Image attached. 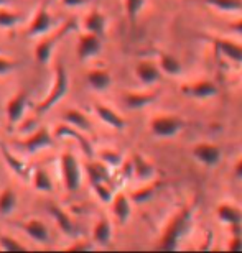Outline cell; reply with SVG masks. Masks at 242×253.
<instances>
[{
    "instance_id": "9a60e30c",
    "label": "cell",
    "mask_w": 242,
    "mask_h": 253,
    "mask_svg": "<svg viewBox=\"0 0 242 253\" xmlns=\"http://www.w3.org/2000/svg\"><path fill=\"white\" fill-rule=\"evenodd\" d=\"M135 76L142 84L145 85H152L155 83H158L161 78V69L160 66H157L153 61H140L135 66Z\"/></svg>"
},
{
    "instance_id": "3957f363",
    "label": "cell",
    "mask_w": 242,
    "mask_h": 253,
    "mask_svg": "<svg viewBox=\"0 0 242 253\" xmlns=\"http://www.w3.org/2000/svg\"><path fill=\"white\" fill-rule=\"evenodd\" d=\"M59 171H61L64 188H66L68 192H74L81 188V184H83V169H81L78 158L71 151H66V153L59 156Z\"/></svg>"
},
{
    "instance_id": "7a4b0ae2",
    "label": "cell",
    "mask_w": 242,
    "mask_h": 253,
    "mask_svg": "<svg viewBox=\"0 0 242 253\" xmlns=\"http://www.w3.org/2000/svg\"><path fill=\"white\" fill-rule=\"evenodd\" d=\"M68 90H69V76H68L66 66H64L63 63H58L56 68H54L53 87L48 92L47 97L37 105V114H47L48 110H51L59 100H63L64 97H66Z\"/></svg>"
},
{
    "instance_id": "74e56055",
    "label": "cell",
    "mask_w": 242,
    "mask_h": 253,
    "mask_svg": "<svg viewBox=\"0 0 242 253\" xmlns=\"http://www.w3.org/2000/svg\"><path fill=\"white\" fill-rule=\"evenodd\" d=\"M233 229V237L229 240L228 249L231 252H241L242 250V225H236L231 227Z\"/></svg>"
},
{
    "instance_id": "8d00e7d4",
    "label": "cell",
    "mask_w": 242,
    "mask_h": 253,
    "mask_svg": "<svg viewBox=\"0 0 242 253\" xmlns=\"http://www.w3.org/2000/svg\"><path fill=\"white\" fill-rule=\"evenodd\" d=\"M155 189H157V186L155 184H150L147 188H142V189H137L132 192V196H130V199H132L135 204H144V202H147L150 197L153 196Z\"/></svg>"
},
{
    "instance_id": "cb8c5ba5",
    "label": "cell",
    "mask_w": 242,
    "mask_h": 253,
    "mask_svg": "<svg viewBox=\"0 0 242 253\" xmlns=\"http://www.w3.org/2000/svg\"><path fill=\"white\" fill-rule=\"evenodd\" d=\"M157 99V94L153 92H125L124 94V104L132 110H140L147 107Z\"/></svg>"
},
{
    "instance_id": "277c9868",
    "label": "cell",
    "mask_w": 242,
    "mask_h": 253,
    "mask_svg": "<svg viewBox=\"0 0 242 253\" xmlns=\"http://www.w3.org/2000/svg\"><path fill=\"white\" fill-rule=\"evenodd\" d=\"M74 28H76L74 22H68V23L63 25V28L56 30V32L49 35L48 38L42 40V42H40L37 46H35V58H37V61L40 64H48L49 59H51L53 49L58 44V42H59V40H63Z\"/></svg>"
},
{
    "instance_id": "ba28073f",
    "label": "cell",
    "mask_w": 242,
    "mask_h": 253,
    "mask_svg": "<svg viewBox=\"0 0 242 253\" xmlns=\"http://www.w3.org/2000/svg\"><path fill=\"white\" fill-rule=\"evenodd\" d=\"M51 28H53V15L48 10L47 5L42 3L28 25L27 35L28 37H40V35L48 33Z\"/></svg>"
},
{
    "instance_id": "ffe728a7",
    "label": "cell",
    "mask_w": 242,
    "mask_h": 253,
    "mask_svg": "<svg viewBox=\"0 0 242 253\" xmlns=\"http://www.w3.org/2000/svg\"><path fill=\"white\" fill-rule=\"evenodd\" d=\"M216 214H218V219L226 225L229 227L242 225V209L233 204H228V202L219 204L218 209H216Z\"/></svg>"
},
{
    "instance_id": "e575fe53",
    "label": "cell",
    "mask_w": 242,
    "mask_h": 253,
    "mask_svg": "<svg viewBox=\"0 0 242 253\" xmlns=\"http://www.w3.org/2000/svg\"><path fill=\"white\" fill-rule=\"evenodd\" d=\"M0 249L5 250V252H22V250L27 249V247H25L23 244H20V242L12 235L0 234Z\"/></svg>"
},
{
    "instance_id": "7402d4cb",
    "label": "cell",
    "mask_w": 242,
    "mask_h": 253,
    "mask_svg": "<svg viewBox=\"0 0 242 253\" xmlns=\"http://www.w3.org/2000/svg\"><path fill=\"white\" fill-rule=\"evenodd\" d=\"M93 242L100 247H107L112 242V225H110L109 219L100 217L96 222L94 229H93Z\"/></svg>"
},
{
    "instance_id": "5b68a950",
    "label": "cell",
    "mask_w": 242,
    "mask_h": 253,
    "mask_svg": "<svg viewBox=\"0 0 242 253\" xmlns=\"http://www.w3.org/2000/svg\"><path fill=\"white\" fill-rule=\"evenodd\" d=\"M185 128V120L176 115H157L150 120V130L158 138H171Z\"/></svg>"
},
{
    "instance_id": "d4e9b609",
    "label": "cell",
    "mask_w": 242,
    "mask_h": 253,
    "mask_svg": "<svg viewBox=\"0 0 242 253\" xmlns=\"http://www.w3.org/2000/svg\"><path fill=\"white\" fill-rule=\"evenodd\" d=\"M132 166H134V174L140 181H148L155 176V166L147 158H144L142 155L137 153L132 156Z\"/></svg>"
},
{
    "instance_id": "603a6c76",
    "label": "cell",
    "mask_w": 242,
    "mask_h": 253,
    "mask_svg": "<svg viewBox=\"0 0 242 253\" xmlns=\"http://www.w3.org/2000/svg\"><path fill=\"white\" fill-rule=\"evenodd\" d=\"M86 174L91 181V184L94 183H109L110 179V171L109 166L104 161H89L86 165Z\"/></svg>"
},
{
    "instance_id": "836d02e7",
    "label": "cell",
    "mask_w": 242,
    "mask_h": 253,
    "mask_svg": "<svg viewBox=\"0 0 242 253\" xmlns=\"http://www.w3.org/2000/svg\"><path fill=\"white\" fill-rule=\"evenodd\" d=\"M99 158H100V161H104L107 166H114V168L120 166V165H122V161H124L122 155H120L117 150H112V148H104L99 153Z\"/></svg>"
},
{
    "instance_id": "e0dca14e",
    "label": "cell",
    "mask_w": 242,
    "mask_h": 253,
    "mask_svg": "<svg viewBox=\"0 0 242 253\" xmlns=\"http://www.w3.org/2000/svg\"><path fill=\"white\" fill-rule=\"evenodd\" d=\"M214 46L218 48V51L223 54L226 59L233 63H238L242 64V44H238L231 40H226V38H214L213 40Z\"/></svg>"
},
{
    "instance_id": "5bb4252c",
    "label": "cell",
    "mask_w": 242,
    "mask_h": 253,
    "mask_svg": "<svg viewBox=\"0 0 242 253\" xmlns=\"http://www.w3.org/2000/svg\"><path fill=\"white\" fill-rule=\"evenodd\" d=\"M22 229L25 230L30 239L35 240L37 244H42V245H48L51 242V234H49L47 224L40 219H30L27 222L22 224Z\"/></svg>"
},
{
    "instance_id": "f35d334b",
    "label": "cell",
    "mask_w": 242,
    "mask_h": 253,
    "mask_svg": "<svg viewBox=\"0 0 242 253\" xmlns=\"http://www.w3.org/2000/svg\"><path fill=\"white\" fill-rule=\"evenodd\" d=\"M17 68V63L12 61V59H7V58H2L0 56V76H5L8 73Z\"/></svg>"
},
{
    "instance_id": "83f0119b",
    "label": "cell",
    "mask_w": 242,
    "mask_h": 253,
    "mask_svg": "<svg viewBox=\"0 0 242 253\" xmlns=\"http://www.w3.org/2000/svg\"><path fill=\"white\" fill-rule=\"evenodd\" d=\"M64 122L76 126V128L83 130V131H91L93 130V125H91L89 119L81 112L78 109H69L64 112Z\"/></svg>"
},
{
    "instance_id": "2e32d148",
    "label": "cell",
    "mask_w": 242,
    "mask_h": 253,
    "mask_svg": "<svg viewBox=\"0 0 242 253\" xmlns=\"http://www.w3.org/2000/svg\"><path fill=\"white\" fill-rule=\"evenodd\" d=\"M0 153H2L5 163H7L10 168H12V171L18 176V178H22L25 181L32 179V171H30L28 165L25 163L23 160L17 158V156H15L13 153H10V150L2 143V141H0Z\"/></svg>"
},
{
    "instance_id": "4dcf8cb0",
    "label": "cell",
    "mask_w": 242,
    "mask_h": 253,
    "mask_svg": "<svg viewBox=\"0 0 242 253\" xmlns=\"http://www.w3.org/2000/svg\"><path fill=\"white\" fill-rule=\"evenodd\" d=\"M204 2L221 12H241L242 10V0H204Z\"/></svg>"
},
{
    "instance_id": "4316f807",
    "label": "cell",
    "mask_w": 242,
    "mask_h": 253,
    "mask_svg": "<svg viewBox=\"0 0 242 253\" xmlns=\"http://www.w3.org/2000/svg\"><path fill=\"white\" fill-rule=\"evenodd\" d=\"M32 184L35 191H40V192H53L54 186H53V181L49 178L48 171L43 169V168H37L32 171Z\"/></svg>"
},
{
    "instance_id": "d6a6232c",
    "label": "cell",
    "mask_w": 242,
    "mask_h": 253,
    "mask_svg": "<svg viewBox=\"0 0 242 253\" xmlns=\"http://www.w3.org/2000/svg\"><path fill=\"white\" fill-rule=\"evenodd\" d=\"M145 2L147 0H124L125 3V13H127V18L130 20V23L137 22L139 13L142 12V8L145 7Z\"/></svg>"
},
{
    "instance_id": "60d3db41",
    "label": "cell",
    "mask_w": 242,
    "mask_h": 253,
    "mask_svg": "<svg viewBox=\"0 0 242 253\" xmlns=\"http://www.w3.org/2000/svg\"><path fill=\"white\" fill-rule=\"evenodd\" d=\"M64 7H68V8H74V7H81V5H84V3H88L89 0H61Z\"/></svg>"
},
{
    "instance_id": "44dd1931",
    "label": "cell",
    "mask_w": 242,
    "mask_h": 253,
    "mask_svg": "<svg viewBox=\"0 0 242 253\" xmlns=\"http://www.w3.org/2000/svg\"><path fill=\"white\" fill-rule=\"evenodd\" d=\"M129 196L124 194V192H119V194L114 196L112 199V212L115 215V219H117L120 224H125L129 219H130V214H132V204H130Z\"/></svg>"
},
{
    "instance_id": "52a82bcc",
    "label": "cell",
    "mask_w": 242,
    "mask_h": 253,
    "mask_svg": "<svg viewBox=\"0 0 242 253\" xmlns=\"http://www.w3.org/2000/svg\"><path fill=\"white\" fill-rule=\"evenodd\" d=\"M54 143L53 140V135L49 133L48 128H38L35 130L32 135L28 136V138H25L23 141H20V146L27 151V153L33 155V153H38V151H42L45 148H49Z\"/></svg>"
},
{
    "instance_id": "4fadbf2b",
    "label": "cell",
    "mask_w": 242,
    "mask_h": 253,
    "mask_svg": "<svg viewBox=\"0 0 242 253\" xmlns=\"http://www.w3.org/2000/svg\"><path fill=\"white\" fill-rule=\"evenodd\" d=\"M48 211H49V214L53 215V219L56 220L58 227L61 229V232L64 235L73 237V239H78V237H79L78 225L74 224L71 215H69L68 212L63 209V207H59L56 204H51V206H48Z\"/></svg>"
},
{
    "instance_id": "8fae6325",
    "label": "cell",
    "mask_w": 242,
    "mask_h": 253,
    "mask_svg": "<svg viewBox=\"0 0 242 253\" xmlns=\"http://www.w3.org/2000/svg\"><path fill=\"white\" fill-rule=\"evenodd\" d=\"M81 131H83V130H79V128H76V126H73L69 124H61V125H58L56 128H54V136H69V138L76 140L78 145L81 146V150L84 151V155L89 156V158H93V156H94L93 143H91L88 136L83 135Z\"/></svg>"
},
{
    "instance_id": "ab89813d",
    "label": "cell",
    "mask_w": 242,
    "mask_h": 253,
    "mask_svg": "<svg viewBox=\"0 0 242 253\" xmlns=\"http://www.w3.org/2000/svg\"><path fill=\"white\" fill-rule=\"evenodd\" d=\"M93 244H91L89 240H84V239H78L74 244H71L68 247V250H76V252H81V250H91L93 249Z\"/></svg>"
},
{
    "instance_id": "8992f818",
    "label": "cell",
    "mask_w": 242,
    "mask_h": 253,
    "mask_svg": "<svg viewBox=\"0 0 242 253\" xmlns=\"http://www.w3.org/2000/svg\"><path fill=\"white\" fill-rule=\"evenodd\" d=\"M193 158L196 161H199L201 165L208 166V168H214L221 163V158H223V151L218 145L214 143H198L193 146Z\"/></svg>"
},
{
    "instance_id": "7bdbcfd3",
    "label": "cell",
    "mask_w": 242,
    "mask_h": 253,
    "mask_svg": "<svg viewBox=\"0 0 242 253\" xmlns=\"http://www.w3.org/2000/svg\"><path fill=\"white\" fill-rule=\"evenodd\" d=\"M234 173H236V176H238L239 179H242V158L236 163V168H234Z\"/></svg>"
},
{
    "instance_id": "f546056e",
    "label": "cell",
    "mask_w": 242,
    "mask_h": 253,
    "mask_svg": "<svg viewBox=\"0 0 242 253\" xmlns=\"http://www.w3.org/2000/svg\"><path fill=\"white\" fill-rule=\"evenodd\" d=\"M160 69L161 73L168 76H178L181 73V63L178 58H175L170 53H161L160 54Z\"/></svg>"
},
{
    "instance_id": "6da1fadb",
    "label": "cell",
    "mask_w": 242,
    "mask_h": 253,
    "mask_svg": "<svg viewBox=\"0 0 242 253\" xmlns=\"http://www.w3.org/2000/svg\"><path fill=\"white\" fill-rule=\"evenodd\" d=\"M191 227H193V209L191 207H183L166 224L163 234H161L158 240L157 249L166 252L180 249V242L190 234Z\"/></svg>"
},
{
    "instance_id": "f1b7e54d",
    "label": "cell",
    "mask_w": 242,
    "mask_h": 253,
    "mask_svg": "<svg viewBox=\"0 0 242 253\" xmlns=\"http://www.w3.org/2000/svg\"><path fill=\"white\" fill-rule=\"evenodd\" d=\"M17 194L12 188H5L0 192V215L12 214L17 207Z\"/></svg>"
},
{
    "instance_id": "1f68e13d",
    "label": "cell",
    "mask_w": 242,
    "mask_h": 253,
    "mask_svg": "<svg viewBox=\"0 0 242 253\" xmlns=\"http://www.w3.org/2000/svg\"><path fill=\"white\" fill-rule=\"evenodd\" d=\"M22 22V15L0 7V28H13Z\"/></svg>"
},
{
    "instance_id": "d590c367",
    "label": "cell",
    "mask_w": 242,
    "mask_h": 253,
    "mask_svg": "<svg viewBox=\"0 0 242 253\" xmlns=\"http://www.w3.org/2000/svg\"><path fill=\"white\" fill-rule=\"evenodd\" d=\"M94 189V194L97 196V199L100 202H104V204H109V202H112L114 199V194H112V189L109 188L107 183H94L91 184Z\"/></svg>"
},
{
    "instance_id": "d6986e66",
    "label": "cell",
    "mask_w": 242,
    "mask_h": 253,
    "mask_svg": "<svg viewBox=\"0 0 242 253\" xmlns=\"http://www.w3.org/2000/svg\"><path fill=\"white\" fill-rule=\"evenodd\" d=\"M83 25H84L86 32L102 37L105 33V28H107V18H105V15L102 12H99V10H91L84 17Z\"/></svg>"
},
{
    "instance_id": "30bf717a",
    "label": "cell",
    "mask_w": 242,
    "mask_h": 253,
    "mask_svg": "<svg viewBox=\"0 0 242 253\" xmlns=\"http://www.w3.org/2000/svg\"><path fill=\"white\" fill-rule=\"evenodd\" d=\"M27 107H28V94L25 90H20L5 105V115H7L8 124L17 125L25 115Z\"/></svg>"
},
{
    "instance_id": "7c38bea8",
    "label": "cell",
    "mask_w": 242,
    "mask_h": 253,
    "mask_svg": "<svg viewBox=\"0 0 242 253\" xmlns=\"http://www.w3.org/2000/svg\"><path fill=\"white\" fill-rule=\"evenodd\" d=\"M181 90H183L185 95L193 97V99H198V100L211 99L218 94V87H216V84L209 79H201V81H196V83L190 84V85H183Z\"/></svg>"
},
{
    "instance_id": "f6af8a7d",
    "label": "cell",
    "mask_w": 242,
    "mask_h": 253,
    "mask_svg": "<svg viewBox=\"0 0 242 253\" xmlns=\"http://www.w3.org/2000/svg\"><path fill=\"white\" fill-rule=\"evenodd\" d=\"M0 51H2V49H0Z\"/></svg>"
},
{
    "instance_id": "ee69618b",
    "label": "cell",
    "mask_w": 242,
    "mask_h": 253,
    "mask_svg": "<svg viewBox=\"0 0 242 253\" xmlns=\"http://www.w3.org/2000/svg\"><path fill=\"white\" fill-rule=\"evenodd\" d=\"M12 0H0V7H5V5H8Z\"/></svg>"
},
{
    "instance_id": "9c48e42d",
    "label": "cell",
    "mask_w": 242,
    "mask_h": 253,
    "mask_svg": "<svg viewBox=\"0 0 242 253\" xmlns=\"http://www.w3.org/2000/svg\"><path fill=\"white\" fill-rule=\"evenodd\" d=\"M102 49V43H100V37L94 33H81L78 42V58L79 61H88V59L97 56Z\"/></svg>"
},
{
    "instance_id": "ac0fdd59",
    "label": "cell",
    "mask_w": 242,
    "mask_h": 253,
    "mask_svg": "<svg viewBox=\"0 0 242 253\" xmlns=\"http://www.w3.org/2000/svg\"><path fill=\"white\" fill-rule=\"evenodd\" d=\"M94 110H96V114H97V117L102 120L105 125L112 126V128H115V130L125 128L124 117L115 112L112 107H109V105H105V104H96Z\"/></svg>"
},
{
    "instance_id": "b9f144b4",
    "label": "cell",
    "mask_w": 242,
    "mask_h": 253,
    "mask_svg": "<svg viewBox=\"0 0 242 253\" xmlns=\"http://www.w3.org/2000/svg\"><path fill=\"white\" fill-rule=\"evenodd\" d=\"M231 30H233L234 33L242 35V20H238V22H234L233 25H231Z\"/></svg>"
},
{
    "instance_id": "484cf974",
    "label": "cell",
    "mask_w": 242,
    "mask_h": 253,
    "mask_svg": "<svg viewBox=\"0 0 242 253\" xmlns=\"http://www.w3.org/2000/svg\"><path fill=\"white\" fill-rule=\"evenodd\" d=\"M86 79H88L89 85L96 90H105L110 87L112 84V78H110L109 71L105 69H93L86 74Z\"/></svg>"
}]
</instances>
